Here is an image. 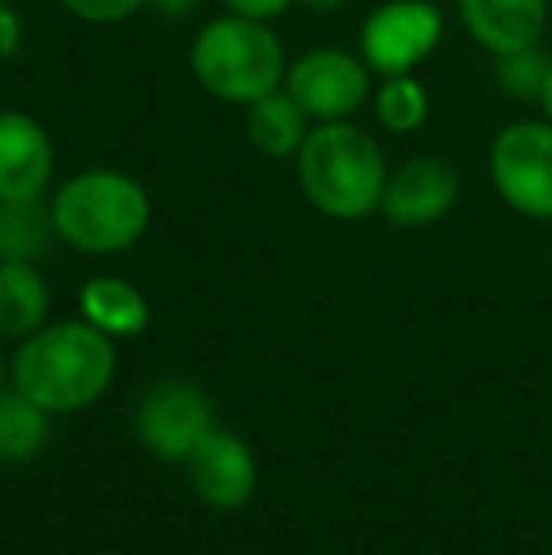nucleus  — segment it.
Wrapping results in <instances>:
<instances>
[{
	"label": "nucleus",
	"mask_w": 552,
	"mask_h": 555,
	"mask_svg": "<svg viewBox=\"0 0 552 555\" xmlns=\"http://www.w3.org/2000/svg\"><path fill=\"white\" fill-rule=\"evenodd\" d=\"M190 68L213 99L251 106L269 91L284 88L287 57L266 20L228 12L197 30L190 46Z\"/></svg>",
	"instance_id": "nucleus-4"
},
{
	"label": "nucleus",
	"mask_w": 552,
	"mask_h": 555,
	"mask_svg": "<svg viewBox=\"0 0 552 555\" xmlns=\"http://www.w3.org/2000/svg\"><path fill=\"white\" fill-rule=\"evenodd\" d=\"M185 468H190V483L197 499L213 511H239L251 503L254 488H258L254 450L228 427H213L193 446Z\"/></svg>",
	"instance_id": "nucleus-10"
},
{
	"label": "nucleus",
	"mask_w": 552,
	"mask_h": 555,
	"mask_svg": "<svg viewBox=\"0 0 552 555\" xmlns=\"http://www.w3.org/2000/svg\"><path fill=\"white\" fill-rule=\"evenodd\" d=\"M284 91L310 121H348L371 99V68L360 53L322 46L287 65Z\"/></svg>",
	"instance_id": "nucleus-7"
},
{
	"label": "nucleus",
	"mask_w": 552,
	"mask_h": 555,
	"mask_svg": "<svg viewBox=\"0 0 552 555\" xmlns=\"http://www.w3.org/2000/svg\"><path fill=\"white\" fill-rule=\"evenodd\" d=\"M292 0H223V8L235 15H246V20H277L280 12H287Z\"/></svg>",
	"instance_id": "nucleus-22"
},
{
	"label": "nucleus",
	"mask_w": 552,
	"mask_h": 555,
	"mask_svg": "<svg viewBox=\"0 0 552 555\" xmlns=\"http://www.w3.org/2000/svg\"><path fill=\"white\" fill-rule=\"evenodd\" d=\"M442 42V12L435 0H383L360 27V57L378 76L416 73Z\"/></svg>",
	"instance_id": "nucleus-6"
},
{
	"label": "nucleus",
	"mask_w": 552,
	"mask_h": 555,
	"mask_svg": "<svg viewBox=\"0 0 552 555\" xmlns=\"http://www.w3.org/2000/svg\"><path fill=\"white\" fill-rule=\"evenodd\" d=\"M432 114V103H427V88L416 80L413 73L406 76H383L375 91V117L386 132H416L420 125Z\"/></svg>",
	"instance_id": "nucleus-18"
},
{
	"label": "nucleus",
	"mask_w": 552,
	"mask_h": 555,
	"mask_svg": "<svg viewBox=\"0 0 552 555\" xmlns=\"http://www.w3.org/2000/svg\"><path fill=\"white\" fill-rule=\"evenodd\" d=\"M61 4L84 23H121L129 15H137L147 0H61Z\"/></svg>",
	"instance_id": "nucleus-20"
},
{
	"label": "nucleus",
	"mask_w": 552,
	"mask_h": 555,
	"mask_svg": "<svg viewBox=\"0 0 552 555\" xmlns=\"http://www.w3.org/2000/svg\"><path fill=\"white\" fill-rule=\"evenodd\" d=\"M458 197H462V178L454 163L442 155H413L398 170H390L378 212L394 227L420 231L450 216Z\"/></svg>",
	"instance_id": "nucleus-9"
},
{
	"label": "nucleus",
	"mask_w": 552,
	"mask_h": 555,
	"mask_svg": "<svg viewBox=\"0 0 552 555\" xmlns=\"http://www.w3.org/2000/svg\"><path fill=\"white\" fill-rule=\"evenodd\" d=\"M80 314L99 333L114 336H137L152 322V307H147L144 292L121 276H95L80 287Z\"/></svg>",
	"instance_id": "nucleus-13"
},
{
	"label": "nucleus",
	"mask_w": 552,
	"mask_h": 555,
	"mask_svg": "<svg viewBox=\"0 0 552 555\" xmlns=\"http://www.w3.org/2000/svg\"><path fill=\"white\" fill-rule=\"evenodd\" d=\"M12 389L42 404L50 416L80 412L111 389L118 371L114 336L80 322H46L38 333L23 336L12 351Z\"/></svg>",
	"instance_id": "nucleus-1"
},
{
	"label": "nucleus",
	"mask_w": 552,
	"mask_h": 555,
	"mask_svg": "<svg viewBox=\"0 0 552 555\" xmlns=\"http://www.w3.org/2000/svg\"><path fill=\"white\" fill-rule=\"evenodd\" d=\"M53 140L38 117L0 111V201L42 197L53 182Z\"/></svg>",
	"instance_id": "nucleus-11"
},
{
	"label": "nucleus",
	"mask_w": 552,
	"mask_h": 555,
	"mask_svg": "<svg viewBox=\"0 0 552 555\" xmlns=\"http://www.w3.org/2000/svg\"><path fill=\"white\" fill-rule=\"evenodd\" d=\"M50 442V412L20 389L0 397V461H30Z\"/></svg>",
	"instance_id": "nucleus-17"
},
{
	"label": "nucleus",
	"mask_w": 552,
	"mask_h": 555,
	"mask_svg": "<svg viewBox=\"0 0 552 555\" xmlns=\"http://www.w3.org/2000/svg\"><path fill=\"white\" fill-rule=\"evenodd\" d=\"M23 50V15L12 0H0V57H15Z\"/></svg>",
	"instance_id": "nucleus-21"
},
{
	"label": "nucleus",
	"mask_w": 552,
	"mask_h": 555,
	"mask_svg": "<svg viewBox=\"0 0 552 555\" xmlns=\"http://www.w3.org/2000/svg\"><path fill=\"white\" fill-rule=\"evenodd\" d=\"M541 117H549L552 121V73H549V83H545V91H541Z\"/></svg>",
	"instance_id": "nucleus-25"
},
{
	"label": "nucleus",
	"mask_w": 552,
	"mask_h": 555,
	"mask_svg": "<svg viewBox=\"0 0 552 555\" xmlns=\"http://www.w3.org/2000/svg\"><path fill=\"white\" fill-rule=\"evenodd\" d=\"M465 35L492 57L541 46L552 20L549 0H458Z\"/></svg>",
	"instance_id": "nucleus-12"
},
{
	"label": "nucleus",
	"mask_w": 552,
	"mask_h": 555,
	"mask_svg": "<svg viewBox=\"0 0 552 555\" xmlns=\"http://www.w3.org/2000/svg\"><path fill=\"white\" fill-rule=\"evenodd\" d=\"M147 4H152L159 15H167V20H185V15L197 12L201 0H147Z\"/></svg>",
	"instance_id": "nucleus-23"
},
{
	"label": "nucleus",
	"mask_w": 552,
	"mask_h": 555,
	"mask_svg": "<svg viewBox=\"0 0 552 555\" xmlns=\"http://www.w3.org/2000/svg\"><path fill=\"white\" fill-rule=\"evenodd\" d=\"M299 190L330 220H363L378 212L390 167L368 129L352 121H318L295 152Z\"/></svg>",
	"instance_id": "nucleus-2"
},
{
	"label": "nucleus",
	"mask_w": 552,
	"mask_h": 555,
	"mask_svg": "<svg viewBox=\"0 0 552 555\" xmlns=\"http://www.w3.org/2000/svg\"><path fill=\"white\" fill-rule=\"evenodd\" d=\"M8 389H12V371H8V363L0 359V397H4Z\"/></svg>",
	"instance_id": "nucleus-26"
},
{
	"label": "nucleus",
	"mask_w": 552,
	"mask_h": 555,
	"mask_svg": "<svg viewBox=\"0 0 552 555\" xmlns=\"http://www.w3.org/2000/svg\"><path fill=\"white\" fill-rule=\"evenodd\" d=\"M496 61V88L511 99V103H541V91L552 73V53L545 46H526V50L503 53Z\"/></svg>",
	"instance_id": "nucleus-19"
},
{
	"label": "nucleus",
	"mask_w": 552,
	"mask_h": 555,
	"mask_svg": "<svg viewBox=\"0 0 552 555\" xmlns=\"http://www.w3.org/2000/svg\"><path fill=\"white\" fill-rule=\"evenodd\" d=\"M299 4L314 8V12H333V8H345L348 0H299Z\"/></svg>",
	"instance_id": "nucleus-24"
},
{
	"label": "nucleus",
	"mask_w": 552,
	"mask_h": 555,
	"mask_svg": "<svg viewBox=\"0 0 552 555\" xmlns=\"http://www.w3.org/2000/svg\"><path fill=\"white\" fill-rule=\"evenodd\" d=\"M53 238L57 227L42 197L0 201V261H38Z\"/></svg>",
	"instance_id": "nucleus-16"
},
{
	"label": "nucleus",
	"mask_w": 552,
	"mask_h": 555,
	"mask_svg": "<svg viewBox=\"0 0 552 555\" xmlns=\"http://www.w3.org/2000/svg\"><path fill=\"white\" fill-rule=\"evenodd\" d=\"M50 212L65 246L106 257L144 238L152 223V201L133 175L95 167L61 182L50 201Z\"/></svg>",
	"instance_id": "nucleus-3"
},
{
	"label": "nucleus",
	"mask_w": 552,
	"mask_h": 555,
	"mask_svg": "<svg viewBox=\"0 0 552 555\" xmlns=\"http://www.w3.org/2000/svg\"><path fill=\"white\" fill-rule=\"evenodd\" d=\"M50 318V287L35 261H0V336L38 333Z\"/></svg>",
	"instance_id": "nucleus-14"
},
{
	"label": "nucleus",
	"mask_w": 552,
	"mask_h": 555,
	"mask_svg": "<svg viewBox=\"0 0 552 555\" xmlns=\"http://www.w3.org/2000/svg\"><path fill=\"white\" fill-rule=\"evenodd\" d=\"M310 132V117L299 111L284 88L269 91L266 99L246 106V137L258 152L273 155V159H287L303 147Z\"/></svg>",
	"instance_id": "nucleus-15"
},
{
	"label": "nucleus",
	"mask_w": 552,
	"mask_h": 555,
	"mask_svg": "<svg viewBox=\"0 0 552 555\" xmlns=\"http://www.w3.org/2000/svg\"><path fill=\"white\" fill-rule=\"evenodd\" d=\"M488 178L511 212L552 220V121L518 117L503 125L488 147Z\"/></svg>",
	"instance_id": "nucleus-5"
},
{
	"label": "nucleus",
	"mask_w": 552,
	"mask_h": 555,
	"mask_svg": "<svg viewBox=\"0 0 552 555\" xmlns=\"http://www.w3.org/2000/svg\"><path fill=\"white\" fill-rule=\"evenodd\" d=\"M213 427V401L190 382H163L137 409V439L159 461H185Z\"/></svg>",
	"instance_id": "nucleus-8"
}]
</instances>
